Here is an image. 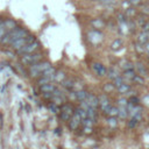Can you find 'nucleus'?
<instances>
[{"label": "nucleus", "mask_w": 149, "mask_h": 149, "mask_svg": "<svg viewBox=\"0 0 149 149\" xmlns=\"http://www.w3.org/2000/svg\"><path fill=\"white\" fill-rule=\"evenodd\" d=\"M50 66V63L49 62H36V63L32 64V65H29V74H30V77H33V78H37V77H40L42 74L44 70H46L47 68H49Z\"/></svg>", "instance_id": "1"}, {"label": "nucleus", "mask_w": 149, "mask_h": 149, "mask_svg": "<svg viewBox=\"0 0 149 149\" xmlns=\"http://www.w3.org/2000/svg\"><path fill=\"white\" fill-rule=\"evenodd\" d=\"M42 59V55L37 53H33V54H24L21 57V62L24 65H32V64L40 62Z\"/></svg>", "instance_id": "2"}, {"label": "nucleus", "mask_w": 149, "mask_h": 149, "mask_svg": "<svg viewBox=\"0 0 149 149\" xmlns=\"http://www.w3.org/2000/svg\"><path fill=\"white\" fill-rule=\"evenodd\" d=\"M35 36H33V35H26V36H23V37H21V39H19V40H16V41H14L13 43H11V46H12V48L14 49V50H16L18 51L19 49H21L23 46H26L27 43H29V42H33V41H35Z\"/></svg>", "instance_id": "3"}, {"label": "nucleus", "mask_w": 149, "mask_h": 149, "mask_svg": "<svg viewBox=\"0 0 149 149\" xmlns=\"http://www.w3.org/2000/svg\"><path fill=\"white\" fill-rule=\"evenodd\" d=\"M39 49H40V43L35 40V41H33V42H29V43H27L26 46H23L21 49H19L18 53L22 56V55H24V54L36 53Z\"/></svg>", "instance_id": "4"}, {"label": "nucleus", "mask_w": 149, "mask_h": 149, "mask_svg": "<svg viewBox=\"0 0 149 149\" xmlns=\"http://www.w3.org/2000/svg\"><path fill=\"white\" fill-rule=\"evenodd\" d=\"M26 35H28V30H27V29L21 28V27H15L13 30L9 32V36H11V42H9V44L13 43L16 40L21 39V37L26 36Z\"/></svg>", "instance_id": "5"}, {"label": "nucleus", "mask_w": 149, "mask_h": 149, "mask_svg": "<svg viewBox=\"0 0 149 149\" xmlns=\"http://www.w3.org/2000/svg\"><path fill=\"white\" fill-rule=\"evenodd\" d=\"M104 35L99 29H93V30H90L88 33V40L90 43L92 44H98L103 41Z\"/></svg>", "instance_id": "6"}, {"label": "nucleus", "mask_w": 149, "mask_h": 149, "mask_svg": "<svg viewBox=\"0 0 149 149\" xmlns=\"http://www.w3.org/2000/svg\"><path fill=\"white\" fill-rule=\"evenodd\" d=\"M74 110L71 105L69 104H62L61 106V118L63 119L64 121H68L71 119V116L73 115Z\"/></svg>", "instance_id": "7"}, {"label": "nucleus", "mask_w": 149, "mask_h": 149, "mask_svg": "<svg viewBox=\"0 0 149 149\" xmlns=\"http://www.w3.org/2000/svg\"><path fill=\"white\" fill-rule=\"evenodd\" d=\"M98 98H99V107L101 108V111H103L105 114H108L112 105H111L110 100H108L107 96H106V94H101V96H99Z\"/></svg>", "instance_id": "8"}, {"label": "nucleus", "mask_w": 149, "mask_h": 149, "mask_svg": "<svg viewBox=\"0 0 149 149\" xmlns=\"http://www.w3.org/2000/svg\"><path fill=\"white\" fill-rule=\"evenodd\" d=\"M82 121H83L82 116L79 115L78 112L74 111L73 115L71 116V119H70V128L71 129H76V128L79 126V123H82Z\"/></svg>", "instance_id": "9"}, {"label": "nucleus", "mask_w": 149, "mask_h": 149, "mask_svg": "<svg viewBox=\"0 0 149 149\" xmlns=\"http://www.w3.org/2000/svg\"><path fill=\"white\" fill-rule=\"evenodd\" d=\"M92 69H93L94 73L98 74V76H100V77L105 76V74L107 73V69H106L101 63H93L92 64Z\"/></svg>", "instance_id": "10"}, {"label": "nucleus", "mask_w": 149, "mask_h": 149, "mask_svg": "<svg viewBox=\"0 0 149 149\" xmlns=\"http://www.w3.org/2000/svg\"><path fill=\"white\" fill-rule=\"evenodd\" d=\"M86 101H88L89 106H91V107H93V108H97L99 106V98L97 96H94V94H92V93L88 94Z\"/></svg>", "instance_id": "11"}, {"label": "nucleus", "mask_w": 149, "mask_h": 149, "mask_svg": "<svg viewBox=\"0 0 149 149\" xmlns=\"http://www.w3.org/2000/svg\"><path fill=\"white\" fill-rule=\"evenodd\" d=\"M73 93H74V98H76L77 100H79V101L86 100L88 94H89L84 89H79V90H77V91H73Z\"/></svg>", "instance_id": "12"}, {"label": "nucleus", "mask_w": 149, "mask_h": 149, "mask_svg": "<svg viewBox=\"0 0 149 149\" xmlns=\"http://www.w3.org/2000/svg\"><path fill=\"white\" fill-rule=\"evenodd\" d=\"M56 86L54 85V84L51 83H48V84H43V85H41V92L42 93H54V91L56 90Z\"/></svg>", "instance_id": "13"}, {"label": "nucleus", "mask_w": 149, "mask_h": 149, "mask_svg": "<svg viewBox=\"0 0 149 149\" xmlns=\"http://www.w3.org/2000/svg\"><path fill=\"white\" fill-rule=\"evenodd\" d=\"M91 26L96 29H101L106 26V23L103 19H93L91 20Z\"/></svg>", "instance_id": "14"}, {"label": "nucleus", "mask_w": 149, "mask_h": 149, "mask_svg": "<svg viewBox=\"0 0 149 149\" xmlns=\"http://www.w3.org/2000/svg\"><path fill=\"white\" fill-rule=\"evenodd\" d=\"M138 42H140L142 44H146L147 42H149V32H145V30L141 32L138 35Z\"/></svg>", "instance_id": "15"}, {"label": "nucleus", "mask_w": 149, "mask_h": 149, "mask_svg": "<svg viewBox=\"0 0 149 149\" xmlns=\"http://www.w3.org/2000/svg\"><path fill=\"white\" fill-rule=\"evenodd\" d=\"M134 68H135L136 72L139 73V76H146L147 74V69L145 68V65H143L142 63H135L134 64Z\"/></svg>", "instance_id": "16"}, {"label": "nucleus", "mask_w": 149, "mask_h": 149, "mask_svg": "<svg viewBox=\"0 0 149 149\" xmlns=\"http://www.w3.org/2000/svg\"><path fill=\"white\" fill-rule=\"evenodd\" d=\"M118 92L120 93V94H126V93H131V85L129 84H126V83H123V84H121L120 86H118Z\"/></svg>", "instance_id": "17"}, {"label": "nucleus", "mask_w": 149, "mask_h": 149, "mask_svg": "<svg viewBox=\"0 0 149 149\" xmlns=\"http://www.w3.org/2000/svg\"><path fill=\"white\" fill-rule=\"evenodd\" d=\"M136 73H135V70L134 69H129V70H125V72H123L122 77L126 79V80H133L134 78H135Z\"/></svg>", "instance_id": "18"}, {"label": "nucleus", "mask_w": 149, "mask_h": 149, "mask_svg": "<svg viewBox=\"0 0 149 149\" xmlns=\"http://www.w3.org/2000/svg\"><path fill=\"white\" fill-rule=\"evenodd\" d=\"M107 77L110 79H112V80H113V79H115L116 77H119L120 76V73H119V71H118V69L116 68H110L107 70Z\"/></svg>", "instance_id": "19"}, {"label": "nucleus", "mask_w": 149, "mask_h": 149, "mask_svg": "<svg viewBox=\"0 0 149 149\" xmlns=\"http://www.w3.org/2000/svg\"><path fill=\"white\" fill-rule=\"evenodd\" d=\"M118 108H119V114H118V116L119 118H121V119H126L128 116V108H127V106H118Z\"/></svg>", "instance_id": "20"}, {"label": "nucleus", "mask_w": 149, "mask_h": 149, "mask_svg": "<svg viewBox=\"0 0 149 149\" xmlns=\"http://www.w3.org/2000/svg\"><path fill=\"white\" fill-rule=\"evenodd\" d=\"M4 23H5V27H6L7 32H11V30H13V29L16 27V22L14 21V20H11V19H7V20H5V21H4Z\"/></svg>", "instance_id": "21"}, {"label": "nucleus", "mask_w": 149, "mask_h": 149, "mask_svg": "<svg viewBox=\"0 0 149 149\" xmlns=\"http://www.w3.org/2000/svg\"><path fill=\"white\" fill-rule=\"evenodd\" d=\"M54 79L51 77H48V76H40L39 79H37V84L40 86L43 85V84H48V83H51Z\"/></svg>", "instance_id": "22"}, {"label": "nucleus", "mask_w": 149, "mask_h": 149, "mask_svg": "<svg viewBox=\"0 0 149 149\" xmlns=\"http://www.w3.org/2000/svg\"><path fill=\"white\" fill-rule=\"evenodd\" d=\"M94 122H96V119H92V118H90V116L83 119V121H82V123H83L84 126H88V127H93Z\"/></svg>", "instance_id": "23"}, {"label": "nucleus", "mask_w": 149, "mask_h": 149, "mask_svg": "<svg viewBox=\"0 0 149 149\" xmlns=\"http://www.w3.org/2000/svg\"><path fill=\"white\" fill-rule=\"evenodd\" d=\"M62 84H63V86L64 88H66L69 91H73V89H74V84H73V82L72 80H69V79H64L63 82H62Z\"/></svg>", "instance_id": "24"}, {"label": "nucleus", "mask_w": 149, "mask_h": 149, "mask_svg": "<svg viewBox=\"0 0 149 149\" xmlns=\"http://www.w3.org/2000/svg\"><path fill=\"white\" fill-rule=\"evenodd\" d=\"M107 125L111 128H115L118 126V121H116V116H110L107 119Z\"/></svg>", "instance_id": "25"}, {"label": "nucleus", "mask_w": 149, "mask_h": 149, "mask_svg": "<svg viewBox=\"0 0 149 149\" xmlns=\"http://www.w3.org/2000/svg\"><path fill=\"white\" fill-rule=\"evenodd\" d=\"M121 46H122V41H121L120 39H118V40H115V41L112 43L111 48L113 49V50H118V49L121 48Z\"/></svg>", "instance_id": "26"}, {"label": "nucleus", "mask_w": 149, "mask_h": 149, "mask_svg": "<svg viewBox=\"0 0 149 149\" xmlns=\"http://www.w3.org/2000/svg\"><path fill=\"white\" fill-rule=\"evenodd\" d=\"M123 83H125V78H123L122 76H119V77H116L115 79H113V84H114V86H115V88L120 86L121 84H123Z\"/></svg>", "instance_id": "27"}, {"label": "nucleus", "mask_w": 149, "mask_h": 149, "mask_svg": "<svg viewBox=\"0 0 149 149\" xmlns=\"http://www.w3.org/2000/svg\"><path fill=\"white\" fill-rule=\"evenodd\" d=\"M64 79H65V74H64L63 71H56L55 80H57V82H63Z\"/></svg>", "instance_id": "28"}, {"label": "nucleus", "mask_w": 149, "mask_h": 149, "mask_svg": "<svg viewBox=\"0 0 149 149\" xmlns=\"http://www.w3.org/2000/svg\"><path fill=\"white\" fill-rule=\"evenodd\" d=\"M135 13H136V11L134 8H132V7H129V8H127L126 9V16H127V19H131V18H133V16H135Z\"/></svg>", "instance_id": "29"}, {"label": "nucleus", "mask_w": 149, "mask_h": 149, "mask_svg": "<svg viewBox=\"0 0 149 149\" xmlns=\"http://www.w3.org/2000/svg\"><path fill=\"white\" fill-rule=\"evenodd\" d=\"M139 119H136V118H133V116H132V119H131V121L129 122H128V127L129 128H135L136 126H138V123H139Z\"/></svg>", "instance_id": "30"}, {"label": "nucleus", "mask_w": 149, "mask_h": 149, "mask_svg": "<svg viewBox=\"0 0 149 149\" xmlns=\"http://www.w3.org/2000/svg\"><path fill=\"white\" fill-rule=\"evenodd\" d=\"M135 49H136V51H138V53H145V51H146L145 44L140 43V42H136V44H135Z\"/></svg>", "instance_id": "31"}, {"label": "nucleus", "mask_w": 149, "mask_h": 149, "mask_svg": "<svg viewBox=\"0 0 149 149\" xmlns=\"http://www.w3.org/2000/svg\"><path fill=\"white\" fill-rule=\"evenodd\" d=\"M48 107H49V110H50L51 112H53V113H58V112H59L58 106H57V104H55V103H54V101H53V103H51V104H49V106H48Z\"/></svg>", "instance_id": "32"}, {"label": "nucleus", "mask_w": 149, "mask_h": 149, "mask_svg": "<svg viewBox=\"0 0 149 149\" xmlns=\"http://www.w3.org/2000/svg\"><path fill=\"white\" fill-rule=\"evenodd\" d=\"M6 33H7V29H6V27H5V23L2 22V23L0 24V42H1L2 37L5 36V34Z\"/></svg>", "instance_id": "33"}, {"label": "nucleus", "mask_w": 149, "mask_h": 149, "mask_svg": "<svg viewBox=\"0 0 149 149\" xmlns=\"http://www.w3.org/2000/svg\"><path fill=\"white\" fill-rule=\"evenodd\" d=\"M118 114H119V108L118 107H113V106H112L107 115H110V116H116Z\"/></svg>", "instance_id": "34"}, {"label": "nucleus", "mask_w": 149, "mask_h": 149, "mask_svg": "<svg viewBox=\"0 0 149 149\" xmlns=\"http://www.w3.org/2000/svg\"><path fill=\"white\" fill-rule=\"evenodd\" d=\"M116 103H118V106H127L128 105V100L126 98H119Z\"/></svg>", "instance_id": "35"}, {"label": "nucleus", "mask_w": 149, "mask_h": 149, "mask_svg": "<svg viewBox=\"0 0 149 149\" xmlns=\"http://www.w3.org/2000/svg\"><path fill=\"white\" fill-rule=\"evenodd\" d=\"M121 66L123 68V70H129V69H134V64L129 63V62H123Z\"/></svg>", "instance_id": "36"}, {"label": "nucleus", "mask_w": 149, "mask_h": 149, "mask_svg": "<svg viewBox=\"0 0 149 149\" xmlns=\"http://www.w3.org/2000/svg\"><path fill=\"white\" fill-rule=\"evenodd\" d=\"M114 84H106L105 86H104V91H106V92H111V91L114 90Z\"/></svg>", "instance_id": "37"}, {"label": "nucleus", "mask_w": 149, "mask_h": 149, "mask_svg": "<svg viewBox=\"0 0 149 149\" xmlns=\"http://www.w3.org/2000/svg\"><path fill=\"white\" fill-rule=\"evenodd\" d=\"M99 1L103 5H105V6H110V5H112L114 2V0H99Z\"/></svg>", "instance_id": "38"}, {"label": "nucleus", "mask_w": 149, "mask_h": 149, "mask_svg": "<svg viewBox=\"0 0 149 149\" xmlns=\"http://www.w3.org/2000/svg\"><path fill=\"white\" fill-rule=\"evenodd\" d=\"M128 103L134 104V105H138V104H139V98H136V97H131V99H129Z\"/></svg>", "instance_id": "39"}, {"label": "nucleus", "mask_w": 149, "mask_h": 149, "mask_svg": "<svg viewBox=\"0 0 149 149\" xmlns=\"http://www.w3.org/2000/svg\"><path fill=\"white\" fill-rule=\"evenodd\" d=\"M128 2H129L131 5H134V6H136V5H140L141 4V0H127Z\"/></svg>", "instance_id": "40"}, {"label": "nucleus", "mask_w": 149, "mask_h": 149, "mask_svg": "<svg viewBox=\"0 0 149 149\" xmlns=\"http://www.w3.org/2000/svg\"><path fill=\"white\" fill-rule=\"evenodd\" d=\"M145 48H146V51L149 54V42H147V43L145 44Z\"/></svg>", "instance_id": "41"}, {"label": "nucleus", "mask_w": 149, "mask_h": 149, "mask_svg": "<svg viewBox=\"0 0 149 149\" xmlns=\"http://www.w3.org/2000/svg\"><path fill=\"white\" fill-rule=\"evenodd\" d=\"M2 22H4V21H2V19H1V18H0V24H1V23H2Z\"/></svg>", "instance_id": "42"}, {"label": "nucleus", "mask_w": 149, "mask_h": 149, "mask_svg": "<svg viewBox=\"0 0 149 149\" xmlns=\"http://www.w3.org/2000/svg\"><path fill=\"white\" fill-rule=\"evenodd\" d=\"M148 55H149V54H148ZM148 57H149V56H148Z\"/></svg>", "instance_id": "43"}]
</instances>
